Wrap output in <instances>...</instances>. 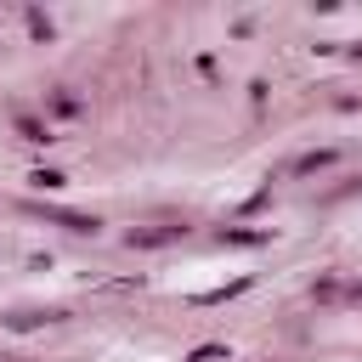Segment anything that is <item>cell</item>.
<instances>
[{"label": "cell", "instance_id": "4", "mask_svg": "<svg viewBox=\"0 0 362 362\" xmlns=\"http://www.w3.org/2000/svg\"><path fill=\"white\" fill-rule=\"evenodd\" d=\"M17 130H23V136H28V141H45V124H34V119H28V113H17Z\"/></svg>", "mask_w": 362, "mask_h": 362}, {"label": "cell", "instance_id": "2", "mask_svg": "<svg viewBox=\"0 0 362 362\" xmlns=\"http://www.w3.org/2000/svg\"><path fill=\"white\" fill-rule=\"evenodd\" d=\"M187 226H153V232H130V249H158V243H175Z\"/></svg>", "mask_w": 362, "mask_h": 362}, {"label": "cell", "instance_id": "1", "mask_svg": "<svg viewBox=\"0 0 362 362\" xmlns=\"http://www.w3.org/2000/svg\"><path fill=\"white\" fill-rule=\"evenodd\" d=\"M34 215H45L51 226H68V232H96V215H74V209H45V204H34Z\"/></svg>", "mask_w": 362, "mask_h": 362}, {"label": "cell", "instance_id": "3", "mask_svg": "<svg viewBox=\"0 0 362 362\" xmlns=\"http://www.w3.org/2000/svg\"><path fill=\"white\" fill-rule=\"evenodd\" d=\"M322 164H334V153H328V147H317V153L294 158V164H288V175H311V170H322Z\"/></svg>", "mask_w": 362, "mask_h": 362}, {"label": "cell", "instance_id": "5", "mask_svg": "<svg viewBox=\"0 0 362 362\" xmlns=\"http://www.w3.org/2000/svg\"><path fill=\"white\" fill-rule=\"evenodd\" d=\"M28 181H34V187H45V192H51V187H62V175H57V170H34Z\"/></svg>", "mask_w": 362, "mask_h": 362}]
</instances>
